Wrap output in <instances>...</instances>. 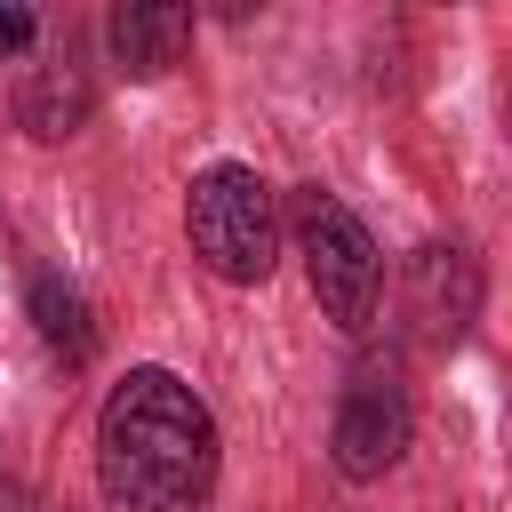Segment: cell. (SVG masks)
Returning <instances> with one entry per match:
<instances>
[{"label": "cell", "instance_id": "obj_7", "mask_svg": "<svg viewBox=\"0 0 512 512\" xmlns=\"http://www.w3.org/2000/svg\"><path fill=\"white\" fill-rule=\"evenodd\" d=\"M184 40H192V8L176 0H120L104 16V48H112V72L128 80H160L184 64Z\"/></svg>", "mask_w": 512, "mask_h": 512}, {"label": "cell", "instance_id": "obj_4", "mask_svg": "<svg viewBox=\"0 0 512 512\" xmlns=\"http://www.w3.org/2000/svg\"><path fill=\"white\" fill-rule=\"evenodd\" d=\"M408 432H416V408H408V384L392 360H360L336 392V424H328V464L344 480H384L400 456H408Z\"/></svg>", "mask_w": 512, "mask_h": 512}, {"label": "cell", "instance_id": "obj_6", "mask_svg": "<svg viewBox=\"0 0 512 512\" xmlns=\"http://www.w3.org/2000/svg\"><path fill=\"white\" fill-rule=\"evenodd\" d=\"M88 104H96V80H88L80 48H72V40H48V48L24 64V88H16V120H24V136L64 144V136L88 120Z\"/></svg>", "mask_w": 512, "mask_h": 512}, {"label": "cell", "instance_id": "obj_3", "mask_svg": "<svg viewBox=\"0 0 512 512\" xmlns=\"http://www.w3.org/2000/svg\"><path fill=\"white\" fill-rule=\"evenodd\" d=\"M288 224H296V256H304V280H312L320 312L336 328H368L376 320V296H384V256H376L368 224L328 184H304L288 200Z\"/></svg>", "mask_w": 512, "mask_h": 512}, {"label": "cell", "instance_id": "obj_9", "mask_svg": "<svg viewBox=\"0 0 512 512\" xmlns=\"http://www.w3.org/2000/svg\"><path fill=\"white\" fill-rule=\"evenodd\" d=\"M40 40V16L32 8H0V56H24Z\"/></svg>", "mask_w": 512, "mask_h": 512}, {"label": "cell", "instance_id": "obj_8", "mask_svg": "<svg viewBox=\"0 0 512 512\" xmlns=\"http://www.w3.org/2000/svg\"><path fill=\"white\" fill-rule=\"evenodd\" d=\"M32 320H40V336H48V352L56 360H88L96 352V328H88V304H80V288L72 280H56V272H40L32 280Z\"/></svg>", "mask_w": 512, "mask_h": 512}, {"label": "cell", "instance_id": "obj_5", "mask_svg": "<svg viewBox=\"0 0 512 512\" xmlns=\"http://www.w3.org/2000/svg\"><path fill=\"white\" fill-rule=\"evenodd\" d=\"M400 312H408V328H416L424 344H456V336L472 328V312H480V264H472L464 248H448V240L416 248V256H408V296H400Z\"/></svg>", "mask_w": 512, "mask_h": 512}, {"label": "cell", "instance_id": "obj_2", "mask_svg": "<svg viewBox=\"0 0 512 512\" xmlns=\"http://www.w3.org/2000/svg\"><path fill=\"white\" fill-rule=\"evenodd\" d=\"M184 240L224 288H264L280 264V200L248 160H216L184 184Z\"/></svg>", "mask_w": 512, "mask_h": 512}, {"label": "cell", "instance_id": "obj_1", "mask_svg": "<svg viewBox=\"0 0 512 512\" xmlns=\"http://www.w3.org/2000/svg\"><path fill=\"white\" fill-rule=\"evenodd\" d=\"M216 416L176 368H128L96 416L104 512H208L216 496Z\"/></svg>", "mask_w": 512, "mask_h": 512}]
</instances>
